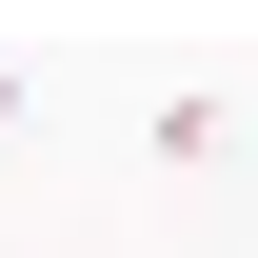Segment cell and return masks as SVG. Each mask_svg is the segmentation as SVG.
Wrapping results in <instances>:
<instances>
[{
    "instance_id": "6da1fadb",
    "label": "cell",
    "mask_w": 258,
    "mask_h": 258,
    "mask_svg": "<svg viewBox=\"0 0 258 258\" xmlns=\"http://www.w3.org/2000/svg\"><path fill=\"white\" fill-rule=\"evenodd\" d=\"M0 119H20V60H0Z\"/></svg>"
}]
</instances>
